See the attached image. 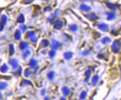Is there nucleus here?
Listing matches in <instances>:
<instances>
[{
    "mask_svg": "<svg viewBox=\"0 0 121 100\" xmlns=\"http://www.w3.org/2000/svg\"><path fill=\"white\" fill-rule=\"evenodd\" d=\"M113 50L114 52H117L119 50V44L118 42H115L113 46Z\"/></svg>",
    "mask_w": 121,
    "mask_h": 100,
    "instance_id": "f257e3e1",
    "label": "nucleus"
}]
</instances>
